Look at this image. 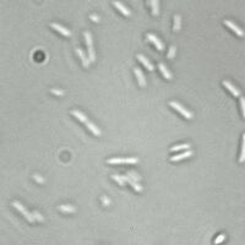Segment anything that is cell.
Segmentation results:
<instances>
[{"instance_id": "d4e9b609", "label": "cell", "mask_w": 245, "mask_h": 245, "mask_svg": "<svg viewBox=\"0 0 245 245\" xmlns=\"http://www.w3.org/2000/svg\"><path fill=\"white\" fill-rule=\"evenodd\" d=\"M32 214H33V217L36 218V221H39V222H43V221H44L43 216H42L38 211H33V212H32Z\"/></svg>"}, {"instance_id": "30bf717a", "label": "cell", "mask_w": 245, "mask_h": 245, "mask_svg": "<svg viewBox=\"0 0 245 245\" xmlns=\"http://www.w3.org/2000/svg\"><path fill=\"white\" fill-rule=\"evenodd\" d=\"M191 154H192V151L188 150L186 152H183V153H180V154H176V156L171 157V161H172V162H178V161H181V159H184V158L190 157Z\"/></svg>"}, {"instance_id": "5bb4252c", "label": "cell", "mask_w": 245, "mask_h": 245, "mask_svg": "<svg viewBox=\"0 0 245 245\" xmlns=\"http://www.w3.org/2000/svg\"><path fill=\"white\" fill-rule=\"evenodd\" d=\"M85 124H86V126H87V128L93 133V135H96V136H99V135H101V130H99V129H98V128H97V126H96L91 120H87Z\"/></svg>"}, {"instance_id": "603a6c76", "label": "cell", "mask_w": 245, "mask_h": 245, "mask_svg": "<svg viewBox=\"0 0 245 245\" xmlns=\"http://www.w3.org/2000/svg\"><path fill=\"white\" fill-rule=\"evenodd\" d=\"M180 15H175L174 16V31H179L180 30Z\"/></svg>"}, {"instance_id": "e0dca14e", "label": "cell", "mask_w": 245, "mask_h": 245, "mask_svg": "<svg viewBox=\"0 0 245 245\" xmlns=\"http://www.w3.org/2000/svg\"><path fill=\"white\" fill-rule=\"evenodd\" d=\"M158 68H159V70H161V72L163 74V76H164L166 78H168V80H171V78H172V74H171L169 70L164 66V64H159V65H158Z\"/></svg>"}, {"instance_id": "ba28073f", "label": "cell", "mask_w": 245, "mask_h": 245, "mask_svg": "<svg viewBox=\"0 0 245 245\" xmlns=\"http://www.w3.org/2000/svg\"><path fill=\"white\" fill-rule=\"evenodd\" d=\"M123 176H124V180H125V181H128V183H129V184H130V185H131V186H133V188H134L136 191H139V192H141V191H142V186H141L137 181H135L134 179H131V178H130V176H129L128 174L123 175Z\"/></svg>"}, {"instance_id": "7402d4cb", "label": "cell", "mask_w": 245, "mask_h": 245, "mask_svg": "<svg viewBox=\"0 0 245 245\" xmlns=\"http://www.w3.org/2000/svg\"><path fill=\"white\" fill-rule=\"evenodd\" d=\"M113 179H114V180H115V181H116L119 185H121V186L125 184V180H124V176H123V175L114 174V175H113Z\"/></svg>"}, {"instance_id": "5b68a950", "label": "cell", "mask_w": 245, "mask_h": 245, "mask_svg": "<svg viewBox=\"0 0 245 245\" xmlns=\"http://www.w3.org/2000/svg\"><path fill=\"white\" fill-rule=\"evenodd\" d=\"M224 25H226L227 27H229L233 32H235V35H238L239 37H244L245 36L244 31H243L242 28H239L234 22H232V21H229V20H224Z\"/></svg>"}, {"instance_id": "44dd1931", "label": "cell", "mask_w": 245, "mask_h": 245, "mask_svg": "<svg viewBox=\"0 0 245 245\" xmlns=\"http://www.w3.org/2000/svg\"><path fill=\"white\" fill-rule=\"evenodd\" d=\"M239 162H245V134L243 135V146H242V152H240Z\"/></svg>"}, {"instance_id": "83f0119b", "label": "cell", "mask_w": 245, "mask_h": 245, "mask_svg": "<svg viewBox=\"0 0 245 245\" xmlns=\"http://www.w3.org/2000/svg\"><path fill=\"white\" fill-rule=\"evenodd\" d=\"M240 104H242V110H243V116L245 118V97L240 98Z\"/></svg>"}, {"instance_id": "9a60e30c", "label": "cell", "mask_w": 245, "mask_h": 245, "mask_svg": "<svg viewBox=\"0 0 245 245\" xmlns=\"http://www.w3.org/2000/svg\"><path fill=\"white\" fill-rule=\"evenodd\" d=\"M113 5L119 10V11H121L123 12V15H125V16H130V11L121 4V2H119V1H113Z\"/></svg>"}, {"instance_id": "1f68e13d", "label": "cell", "mask_w": 245, "mask_h": 245, "mask_svg": "<svg viewBox=\"0 0 245 245\" xmlns=\"http://www.w3.org/2000/svg\"><path fill=\"white\" fill-rule=\"evenodd\" d=\"M91 19H92L93 21H99V19H98L97 16H95V15H91Z\"/></svg>"}, {"instance_id": "277c9868", "label": "cell", "mask_w": 245, "mask_h": 245, "mask_svg": "<svg viewBox=\"0 0 245 245\" xmlns=\"http://www.w3.org/2000/svg\"><path fill=\"white\" fill-rule=\"evenodd\" d=\"M12 205H14V207H15L16 210L20 211V212L25 216V218H26L27 221H30V222H35L36 221V218L33 217V214H32V213H30V212L26 210V209H25V207L19 202V201H14V204H12Z\"/></svg>"}, {"instance_id": "7a4b0ae2", "label": "cell", "mask_w": 245, "mask_h": 245, "mask_svg": "<svg viewBox=\"0 0 245 245\" xmlns=\"http://www.w3.org/2000/svg\"><path fill=\"white\" fill-rule=\"evenodd\" d=\"M169 105H171L172 108H174L175 110H178V112H179L183 116H185L186 119H191V118L194 116L191 112H189L186 108H184L183 105L180 104V103H178V102H174V101H173V102H171V103H169Z\"/></svg>"}, {"instance_id": "484cf974", "label": "cell", "mask_w": 245, "mask_h": 245, "mask_svg": "<svg viewBox=\"0 0 245 245\" xmlns=\"http://www.w3.org/2000/svg\"><path fill=\"white\" fill-rule=\"evenodd\" d=\"M175 55V47L174 45H172L171 48H169V52H168V58L169 59H173Z\"/></svg>"}, {"instance_id": "d6986e66", "label": "cell", "mask_w": 245, "mask_h": 245, "mask_svg": "<svg viewBox=\"0 0 245 245\" xmlns=\"http://www.w3.org/2000/svg\"><path fill=\"white\" fill-rule=\"evenodd\" d=\"M190 148V143H183V145H176V146H173L171 148L172 152L174 151H180V150H189Z\"/></svg>"}, {"instance_id": "7c38bea8", "label": "cell", "mask_w": 245, "mask_h": 245, "mask_svg": "<svg viewBox=\"0 0 245 245\" xmlns=\"http://www.w3.org/2000/svg\"><path fill=\"white\" fill-rule=\"evenodd\" d=\"M134 72H135V75H136V77H137V81H139L140 86L141 87H145V86H146V80H145V76H143L142 71H141L139 68H135V69H134Z\"/></svg>"}, {"instance_id": "6da1fadb", "label": "cell", "mask_w": 245, "mask_h": 245, "mask_svg": "<svg viewBox=\"0 0 245 245\" xmlns=\"http://www.w3.org/2000/svg\"><path fill=\"white\" fill-rule=\"evenodd\" d=\"M85 39L87 43V48H88V59L90 61H95L96 60V54H95V49H93V43H92V36L90 32H85Z\"/></svg>"}, {"instance_id": "d6a6232c", "label": "cell", "mask_w": 245, "mask_h": 245, "mask_svg": "<svg viewBox=\"0 0 245 245\" xmlns=\"http://www.w3.org/2000/svg\"><path fill=\"white\" fill-rule=\"evenodd\" d=\"M147 2H148V4H151V0H147Z\"/></svg>"}, {"instance_id": "4dcf8cb0", "label": "cell", "mask_w": 245, "mask_h": 245, "mask_svg": "<svg viewBox=\"0 0 245 245\" xmlns=\"http://www.w3.org/2000/svg\"><path fill=\"white\" fill-rule=\"evenodd\" d=\"M102 201H103V205H105V206L109 205V199H108V197L103 196V197H102Z\"/></svg>"}, {"instance_id": "ac0fdd59", "label": "cell", "mask_w": 245, "mask_h": 245, "mask_svg": "<svg viewBox=\"0 0 245 245\" xmlns=\"http://www.w3.org/2000/svg\"><path fill=\"white\" fill-rule=\"evenodd\" d=\"M59 210L63 211V212H66V213H74L76 211V209L74 206H71V205H60Z\"/></svg>"}, {"instance_id": "f546056e", "label": "cell", "mask_w": 245, "mask_h": 245, "mask_svg": "<svg viewBox=\"0 0 245 245\" xmlns=\"http://www.w3.org/2000/svg\"><path fill=\"white\" fill-rule=\"evenodd\" d=\"M33 178H35L36 181H38V183H40V184H43V183H44V179H43L42 176H39L38 174H35L33 175Z\"/></svg>"}, {"instance_id": "2e32d148", "label": "cell", "mask_w": 245, "mask_h": 245, "mask_svg": "<svg viewBox=\"0 0 245 245\" xmlns=\"http://www.w3.org/2000/svg\"><path fill=\"white\" fill-rule=\"evenodd\" d=\"M71 114H72L75 118H77L80 121H82V123H86V121L88 120V119H87V116H86L82 112H80V110H72V112H71Z\"/></svg>"}, {"instance_id": "f1b7e54d", "label": "cell", "mask_w": 245, "mask_h": 245, "mask_svg": "<svg viewBox=\"0 0 245 245\" xmlns=\"http://www.w3.org/2000/svg\"><path fill=\"white\" fill-rule=\"evenodd\" d=\"M52 93H54V95H57V96H64V92H63L61 90H57V88H53V90H52Z\"/></svg>"}, {"instance_id": "8992f818", "label": "cell", "mask_w": 245, "mask_h": 245, "mask_svg": "<svg viewBox=\"0 0 245 245\" xmlns=\"http://www.w3.org/2000/svg\"><path fill=\"white\" fill-rule=\"evenodd\" d=\"M147 39L150 40V42H152L156 47H157V49L158 50H164V44L156 37L154 35H152V33H150V35H147Z\"/></svg>"}, {"instance_id": "52a82bcc", "label": "cell", "mask_w": 245, "mask_h": 245, "mask_svg": "<svg viewBox=\"0 0 245 245\" xmlns=\"http://www.w3.org/2000/svg\"><path fill=\"white\" fill-rule=\"evenodd\" d=\"M50 26H52V28H54L55 31H58V32H60L61 35H63V36H65V37H70V36H71L70 30H68V28H65V27H63L61 25H58V23H52Z\"/></svg>"}, {"instance_id": "3957f363", "label": "cell", "mask_w": 245, "mask_h": 245, "mask_svg": "<svg viewBox=\"0 0 245 245\" xmlns=\"http://www.w3.org/2000/svg\"><path fill=\"white\" fill-rule=\"evenodd\" d=\"M107 162L109 164H124V163L134 164V163H137L139 159L135 158V157H130V158H109Z\"/></svg>"}, {"instance_id": "4316f807", "label": "cell", "mask_w": 245, "mask_h": 245, "mask_svg": "<svg viewBox=\"0 0 245 245\" xmlns=\"http://www.w3.org/2000/svg\"><path fill=\"white\" fill-rule=\"evenodd\" d=\"M226 239V235L224 234H221V235H218L217 238H216V240H214V244H221L223 240Z\"/></svg>"}, {"instance_id": "cb8c5ba5", "label": "cell", "mask_w": 245, "mask_h": 245, "mask_svg": "<svg viewBox=\"0 0 245 245\" xmlns=\"http://www.w3.org/2000/svg\"><path fill=\"white\" fill-rule=\"evenodd\" d=\"M126 174L129 175V176H130L131 179H134L135 181H139V180H141V176L139 174H137V173H135L134 171H129V172H128Z\"/></svg>"}, {"instance_id": "4fadbf2b", "label": "cell", "mask_w": 245, "mask_h": 245, "mask_svg": "<svg viewBox=\"0 0 245 245\" xmlns=\"http://www.w3.org/2000/svg\"><path fill=\"white\" fill-rule=\"evenodd\" d=\"M137 59H139L141 63H142V64H143V65L146 66V69H147V70H150V71H153V70H154V66H153V65H152V64L150 63V60H148V59H146V58H145L143 55H141V54H137Z\"/></svg>"}, {"instance_id": "ffe728a7", "label": "cell", "mask_w": 245, "mask_h": 245, "mask_svg": "<svg viewBox=\"0 0 245 245\" xmlns=\"http://www.w3.org/2000/svg\"><path fill=\"white\" fill-rule=\"evenodd\" d=\"M151 7H152V14L158 15V0H151Z\"/></svg>"}, {"instance_id": "8fae6325", "label": "cell", "mask_w": 245, "mask_h": 245, "mask_svg": "<svg viewBox=\"0 0 245 245\" xmlns=\"http://www.w3.org/2000/svg\"><path fill=\"white\" fill-rule=\"evenodd\" d=\"M76 53L78 54V57H80V59H81V61H82L83 66H85V68H88V65H90V59L86 57V54L82 52V49L77 48V49H76Z\"/></svg>"}, {"instance_id": "9c48e42d", "label": "cell", "mask_w": 245, "mask_h": 245, "mask_svg": "<svg viewBox=\"0 0 245 245\" xmlns=\"http://www.w3.org/2000/svg\"><path fill=\"white\" fill-rule=\"evenodd\" d=\"M223 85H224V87H227V88L232 92V95H233V96H235V97H239V96H240V91H239L238 88H235V86H233L229 81L224 80V81H223Z\"/></svg>"}]
</instances>
